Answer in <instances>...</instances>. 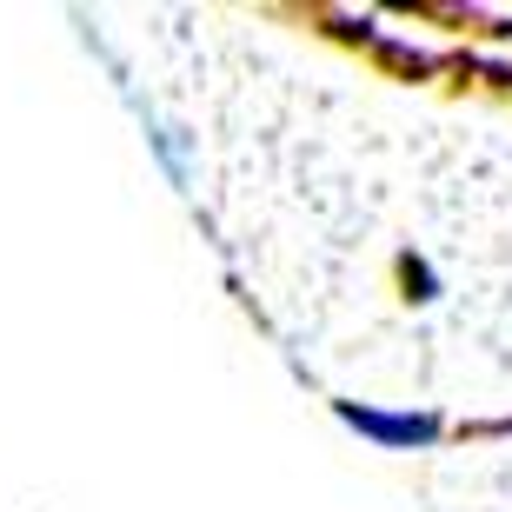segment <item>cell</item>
<instances>
[{"label":"cell","instance_id":"6da1fadb","mask_svg":"<svg viewBox=\"0 0 512 512\" xmlns=\"http://www.w3.org/2000/svg\"><path fill=\"white\" fill-rule=\"evenodd\" d=\"M340 419L360 439L386 446V453H413V446H439V413H386V406H360V399H340Z\"/></svg>","mask_w":512,"mask_h":512},{"label":"cell","instance_id":"7a4b0ae2","mask_svg":"<svg viewBox=\"0 0 512 512\" xmlns=\"http://www.w3.org/2000/svg\"><path fill=\"white\" fill-rule=\"evenodd\" d=\"M399 286H406V300H433V266L419 253H399Z\"/></svg>","mask_w":512,"mask_h":512},{"label":"cell","instance_id":"3957f363","mask_svg":"<svg viewBox=\"0 0 512 512\" xmlns=\"http://www.w3.org/2000/svg\"><path fill=\"white\" fill-rule=\"evenodd\" d=\"M380 60L393 67V74H406V80H419V74H433V60H419V54H406L399 40H380Z\"/></svg>","mask_w":512,"mask_h":512},{"label":"cell","instance_id":"277c9868","mask_svg":"<svg viewBox=\"0 0 512 512\" xmlns=\"http://www.w3.org/2000/svg\"><path fill=\"white\" fill-rule=\"evenodd\" d=\"M153 140H160V153H167L173 180H187V147H180V133H173V127H160V133H153Z\"/></svg>","mask_w":512,"mask_h":512}]
</instances>
